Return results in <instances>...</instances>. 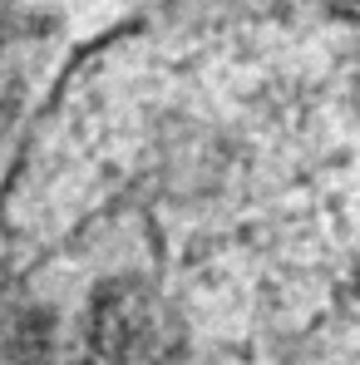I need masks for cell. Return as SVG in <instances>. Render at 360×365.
<instances>
[{
	"mask_svg": "<svg viewBox=\"0 0 360 365\" xmlns=\"http://www.w3.org/2000/svg\"><path fill=\"white\" fill-rule=\"evenodd\" d=\"M133 69L163 153L119 178L187 365H360V40L267 30Z\"/></svg>",
	"mask_w": 360,
	"mask_h": 365,
	"instance_id": "6da1fadb",
	"label": "cell"
}]
</instances>
